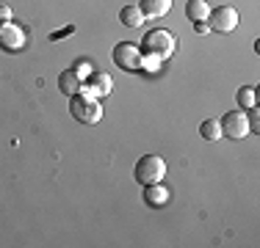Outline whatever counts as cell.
I'll list each match as a JSON object with an SVG mask.
<instances>
[{
	"label": "cell",
	"mask_w": 260,
	"mask_h": 248,
	"mask_svg": "<svg viewBox=\"0 0 260 248\" xmlns=\"http://www.w3.org/2000/svg\"><path fill=\"white\" fill-rule=\"evenodd\" d=\"M235 99H238V105L244 110H249V108H255V105H257V91L252 89V86H244V89H238Z\"/></svg>",
	"instance_id": "cell-15"
},
{
	"label": "cell",
	"mask_w": 260,
	"mask_h": 248,
	"mask_svg": "<svg viewBox=\"0 0 260 248\" xmlns=\"http://www.w3.org/2000/svg\"><path fill=\"white\" fill-rule=\"evenodd\" d=\"M141 45H144L147 53H155L158 58H169V55L175 53L177 42H175V36H172L166 28H155V30H150V33L144 36Z\"/></svg>",
	"instance_id": "cell-3"
},
{
	"label": "cell",
	"mask_w": 260,
	"mask_h": 248,
	"mask_svg": "<svg viewBox=\"0 0 260 248\" xmlns=\"http://www.w3.org/2000/svg\"><path fill=\"white\" fill-rule=\"evenodd\" d=\"M194 30H197V33H208V22H194Z\"/></svg>",
	"instance_id": "cell-19"
},
{
	"label": "cell",
	"mask_w": 260,
	"mask_h": 248,
	"mask_svg": "<svg viewBox=\"0 0 260 248\" xmlns=\"http://www.w3.org/2000/svg\"><path fill=\"white\" fill-rule=\"evenodd\" d=\"M111 55H114V64L125 72H136L141 66V50L136 45H130V42H119Z\"/></svg>",
	"instance_id": "cell-6"
},
{
	"label": "cell",
	"mask_w": 260,
	"mask_h": 248,
	"mask_svg": "<svg viewBox=\"0 0 260 248\" xmlns=\"http://www.w3.org/2000/svg\"><path fill=\"white\" fill-rule=\"evenodd\" d=\"M0 22H11V9L9 6H0Z\"/></svg>",
	"instance_id": "cell-18"
},
{
	"label": "cell",
	"mask_w": 260,
	"mask_h": 248,
	"mask_svg": "<svg viewBox=\"0 0 260 248\" xmlns=\"http://www.w3.org/2000/svg\"><path fill=\"white\" fill-rule=\"evenodd\" d=\"M70 113L75 116L80 124H97L103 119V105H100V99H91V97H83V94H72Z\"/></svg>",
	"instance_id": "cell-2"
},
{
	"label": "cell",
	"mask_w": 260,
	"mask_h": 248,
	"mask_svg": "<svg viewBox=\"0 0 260 248\" xmlns=\"http://www.w3.org/2000/svg\"><path fill=\"white\" fill-rule=\"evenodd\" d=\"M208 14H210L208 0H188V3H185V17H188L191 22H205Z\"/></svg>",
	"instance_id": "cell-12"
},
{
	"label": "cell",
	"mask_w": 260,
	"mask_h": 248,
	"mask_svg": "<svg viewBox=\"0 0 260 248\" xmlns=\"http://www.w3.org/2000/svg\"><path fill=\"white\" fill-rule=\"evenodd\" d=\"M86 83H89L100 97H108L111 91H114V80H111V74H105V72H91L89 77H86Z\"/></svg>",
	"instance_id": "cell-10"
},
{
	"label": "cell",
	"mask_w": 260,
	"mask_h": 248,
	"mask_svg": "<svg viewBox=\"0 0 260 248\" xmlns=\"http://www.w3.org/2000/svg\"><path fill=\"white\" fill-rule=\"evenodd\" d=\"M75 74H78L80 80H86V77L91 74V64H89V61H80V64H78V69H75Z\"/></svg>",
	"instance_id": "cell-17"
},
{
	"label": "cell",
	"mask_w": 260,
	"mask_h": 248,
	"mask_svg": "<svg viewBox=\"0 0 260 248\" xmlns=\"http://www.w3.org/2000/svg\"><path fill=\"white\" fill-rule=\"evenodd\" d=\"M0 47L6 53H20L25 47V33L14 22H0Z\"/></svg>",
	"instance_id": "cell-7"
},
{
	"label": "cell",
	"mask_w": 260,
	"mask_h": 248,
	"mask_svg": "<svg viewBox=\"0 0 260 248\" xmlns=\"http://www.w3.org/2000/svg\"><path fill=\"white\" fill-rule=\"evenodd\" d=\"M80 86H83V80H80L78 74H75V69H67V72H61V74H58V89L64 91L67 97L78 94Z\"/></svg>",
	"instance_id": "cell-11"
},
{
	"label": "cell",
	"mask_w": 260,
	"mask_h": 248,
	"mask_svg": "<svg viewBox=\"0 0 260 248\" xmlns=\"http://www.w3.org/2000/svg\"><path fill=\"white\" fill-rule=\"evenodd\" d=\"M205 22L216 33H230V30H235V25H238V11L233 6H219V9H210Z\"/></svg>",
	"instance_id": "cell-4"
},
{
	"label": "cell",
	"mask_w": 260,
	"mask_h": 248,
	"mask_svg": "<svg viewBox=\"0 0 260 248\" xmlns=\"http://www.w3.org/2000/svg\"><path fill=\"white\" fill-rule=\"evenodd\" d=\"M160 61H164V58H158V55L155 53H141V66H139V69H144V72H158L160 69Z\"/></svg>",
	"instance_id": "cell-16"
},
{
	"label": "cell",
	"mask_w": 260,
	"mask_h": 248,
	"mask_svg": "<svg viewBox=\"0 0 260 248\" xmlns=\"http://www.w3.org/2000/svg\"><path fill=\"white\" fill-rule=\"evenodd\" d=\"M133 177H136V182H141V185L164 182V177H166V163H164V157H160V154H144V157L136 163Z\"/></svg>",
	"instance_id": "cell-1"
},
{
	"label": "cell",
	"mask_w": 260,
	"mask_h": 248,
	"mask_svg": "<svg viewBox=\"0 0 260 248\" xmlns=\"http://www.w3.org/2000/svg\"><path fill=\"white\" fill-rule=\"evenodd\" d=\"M200 135L205 141H219L221 138V124H219V119H205L200 124Z\"/></svg>",
	"instance_id": "cell-14"
},
{
	"label": "cell",
	"mask_w": 260,
	"mask_h": 248,
	"mask_svg": "<svg viewBox=\"0 0 260 248\" xmlns=\"http://www.w3.org/2000/svg\"><path fill=\"white\" fill-rule=\"evenodd\" d=\"M221 124V135H227V138H244V135H249V119H246V110H230V113H224L219 119Z\"/></svg>",
	"instance_id": "cell-5"
},
{
	"label": "cell",
	"mask_w": 260,
	"mask_h": 248,
	"mask_svg": "<svg viewBox=\"0 0 260 248\" xmlns=\"http://www.w3.org/2000/svg\"><path fill=\"white\" fill-rule=\"evenodd\" d=\"M119 22L125 25V28H139V25H144V14H141L139 6H122Z\"/></svg>",
	"instance_id": "cell-13"
},
{
	"label": "cell",
	"mask_w": 260,
	"mask_h": 248,
	"mask_svg": "<svg viewBox=\"0 0 260 248\" xmlns=\"http://www.w3.org/2000/svg\"><path fill=\"white\" fill-rule=\"evenodd\" d=\"M169 190L164 188L160 182H152V185H144V201L150 204V207H164V204H169Z\"/></svg>",
	"instance_id": "cell-9"
},
{
	"label": "cell",
	"mask_w": 260,
	"mask_h": 248,
	"mask_svg": "<svg viewBox=\"0 0 260 248\" xmlns=\"http://www.w3.org/2000/svg\"><path fill=\"white\" fill-rule=\"evenodd\" d=\"M139 9L144 14V20H160L169 14L172 0H139Z\"/></svg>",
	"instance_id": "cell-8"
}]
</instances>
